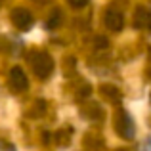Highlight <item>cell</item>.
I'll use <instances>...</instances> for the list:
<instances>
[{
    "label": "cell",
    "mask_w": 151,
    "mask_h": 151,
    "mask_svg": "<svg viewBox=\"0 0 151 151\" xmlns=\"http://www.w3.org/2000/svg\"><path fill=\"white\" fill-rule=\"evenodd\" d=\"M31 67H33V73L40 81H46L54 71V58L48 52H35L31 55Z\"/></svg>",
    "instance_id": "cell-1"
},
{
    "label": "cell",
    "mask_w": 151,
    "mask_h": 151,
    "mask_svg": "<svg viewBox=\"0 0 151 151\" xmlns=\"http://www.w3.org/2000/svg\"><path fill=\"white\" fill-rule=\"evenodd\" d=\"M115 130H117V134L121 138H124V140H132L134 138L136 128H134V122H132V119H130V115L126 113V111L119 109L117 119H115Z\"/></svg>",
    "instance_id": "cell-2"
},
{
    "label": "cell",
    "mask_w": 151,
    "mask_h": 151,
    "mask_svg": "<svg viewBox=\"0 0 151 151\" xmlns=\"http://www.w3.org/2000/svg\"><path fill=\"white\" fill-rule=\"evenodd\" d=\"M12 23L19 31H29L33 25V15L25 8H15V10H12Z\"/></svg>",
    "instance_id": "cell-3"
},
{
    "label": "cell",
    "mask_w": 151,
    "mask_h": 151,
    "mask_svg": "<svg viewBox=\"0 0 151 151\" xmlns=\"http://www.w3.org/2000/svg\"><path fill=\"white\" fill-rule=\"evenodd\" d=\"M10 86L14 92H25L29 88V78L21 67H12L10 71Z\"/></svg>",
    "instance_id": "cell-4"
},
{
    "label": "cell",
    "mask_w": 151,
    "mask_h": 151,
    "mask_svg": "<svg viewBox=\"0 0 151 151\" xmlns=\"http://www.w3.org/2000/svg\"><path fill=\"white\" fill-rule=\"evenodd\" d=\"M103 21H105V27L109 31H113V33H119L122 29V25H124L122 14L119 10H115V8H107L105 15H103Z\"/></svg>",
    "instance_id": "cell-5"
},
{
    "label": "cell",
    "mask_w": 151,
    "mask_h": 151,
    "mask_svg": "<svg viewBox=\"0 0 151 151\" xmlns=\"http://www.w3.org/2000/svg\"><path fill=\"white\" fill-rule=\"evenodd\" d=\"M134 25H136V29L149 27V31H151V10H149V8H145V6H138V8H136Z\"/></svg>",
    "instance_id": "cell-6"
},
{
    "label": "cell",
    "mask_w": 151,
    "mask_h": 151,
    "mask_svg": "<svg viewBox=\"0 0 151 151\" xmlns=\"http://www.w3.org/2000/svg\"><path fill=\"white\" fill-rule=\"evenodd\" d=\"M61 19H63L61 10H54L52 15L46 19V29H58V27L61 25Z\"/></svg>",
    "instance_id": "cell-7"
},
{
    "label": "cell",
    "mask_w": 151,
    "mask_h": 151,
    "mask_svg": "<svg viewBox=\"0 0 151 151\" xmlns=\"http://www.w3.org/2000/svg\"><path fill=\"white\" fill-rule=\"evenodd\" d=\"M101 94L105 98H109V100H115V101H119V98H121V94H119V90L115 88V86H101Z\"/></svg>",
    "instance_id": "cell-8"
},
{
    "label": "cell",
    "mask_w": 151,
    "mask_h": 151,
    "mask_svg": "<svg viewBox=\"0 0 151 151\" xmlns=\"http://www.w3.org/2000/svg\"><path fill=\"white\" fill-rule=\"evenodd\" d=\"M67 2H69L71 8H75V10H81V8H84L86 4L90 2V0H67Z\"/></svg>",
    "instance_id": "cell-9"
},
{
    "label": "cell",
    "mask_w": 151,
    "mask_h": 151,
    "mask_svg": "<svg viewBox=\"0 0 151 151\" xmlns=\"http://www.w3.org/2000/svg\"><path fill=\"white\" fill-rule=\"evenodd\" d=\"M96 46H98V48H105V46H107V40L103 37H98L96 38Z\"/></svg>",
    "instance_id": "cell-10"
}]
</instances>
